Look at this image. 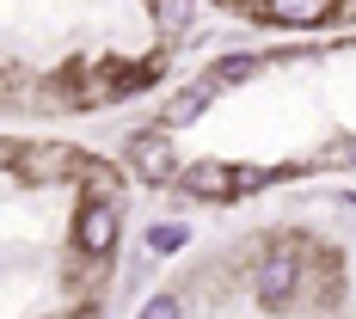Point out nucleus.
Instances as JSON below:
<instances>
[{
    "label": "nucleus",
    "instance_id": "f257e3e1",
    "mask_svg": "<svg viewBox=\"0 0 356 319\" xmlns=\"http://www.w3.org/2000/svg\"><path fill=\"white\" fill-rule=\"evenodd\" d=\"M184 190L191 197H203V203H227L240 184H234V166H221V160H197V166H184Z\"/></svg>",
    "mask_w": 356,
    "mask_h": 319
},
{
    "label": "nucleus",
    "instance_id": "f03ea898",
    "mask_svg": "<svg viewBox=\"0 0 356 319\" xmlns=\"http://www.w3.org/2000/svg\"><path fill=\"white\" fill-rule=\"evenodd\" d=\"M129 154H136V172H142L147 184H166V178L178 172V166H172V147H166V136H136V142H129Z\"/></svg>",
    "mask_w": 356,
    "mask_h": 319
}]
</instances>
